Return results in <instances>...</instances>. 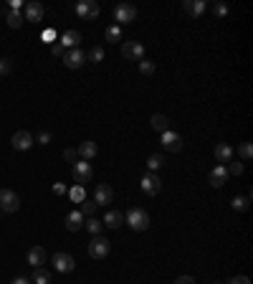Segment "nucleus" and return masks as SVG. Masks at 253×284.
<instances>
[{
    "instance_id": "nucleus-1",
    "label": "nucleus",
    "mask_w": 253,
    "mask_h": 284,
    "mask_svg": "<svg viewBox=\"0 0 253 284\" xmlns=\"http://www.w3.org/2000/svg\"><path fill=\"white\" fill-rule=\"evenodd\" d=\"M124 221L134 231H147V228H149V213L142 211V208H129Z\"/></svg>"
},
{
    "instance_id": "nucleus-2",
    "label": "nucleus",
    "mask_w": 253,
    "mask_h": 284,
    "mask_svg": "<svg viewBox=\"0 0 253 284\" xmlns=\"http://www.w3.org/2000/svg\"><path fill=\"white\" fill-rule=\"evenodd\" d=\"M109 251H112V241H109V239L94 236V239L89 241V256H91V259H104Z\"/></svg>"
},
{
    "instance_id": "nucleus-3",
    "label": "nucleus",
    "mask_w": 253,
    "mask_h": 284,
    "mask_svg": "<svg viewBox=\"0 0 253 284\" xmlns=\"http://www.w3.org/2000/svg\"><path fill=\"white\" fill-rule=\"evenodd\" d=\"M18 208H20V198H18V193L10 191V188H3V191H0V211L3 213H15Z\"/></svg>"
},
{
    "instance_id": "nucleus-4",
    "label": "nucleus",
    "mask_w": 253,
    "mask_h": 284,
    "mask_svg": "<svg viewBox=\"0 0 253 284\" xmlns=\"http://www.w3.org/2000/svg\"><path fill=\"white\" fill-rule=\"evenodd\" d=\"M99 13H102V8H99L94 0H81V3H76V15L84 18V20H96Z\"/></svg>"
},
{
    "instance_id": "nucleus-5",
    "label": "nucleus",
    "mask_w": 253,
    "mask_h": 284,
    "mask_svg": "<svg viewBox=\"0 0 253 284\" xmlns=\"http://www.w3.org/2000/svg\"><path fill=\"white\" fill-rule=\"evenodd\" d=\"M73 180H76V183H91V180H94V168H91V162H86V160L73 162Z\"/></svg>"
},
{
    "instance_id": "nucleus-6",
    "label": "nucleus",
    "mask_w": 253,
    "mask_h": 284,
    "mask_svg": "<svg viewBox=\"0 0 253 284\" xmlns=\"http://www.w3.org/2000/svg\"><path fill=\"white\" fill-rule=\"evenodd\" d=\"M139 185H142V191H144L147 196H157L160 188H162V180H160L157 173H144L142 180H139Z\"/></svg>"
},
{
    "instance_id": "nucleus-7",
    "label": "nucleus",
    "mask_w": 253,
    "mask_h": 284,
    "mask_svg": "<svg viewBox=\"0 0 253 284\" xmlns=\"http://www.w3.org/2000/svg\"><path fill=\"white\" fill-rule=\"evenodd\" d=\"M114 20L117 23H132V20H137V8L132 3H119L114 8Z\"/></svg>"
},
{
    "instance_id": "nucleus-8",
    "label": "nucleus",
    "mask_w": 253,
    "mask_h": 284,
    "mask_svg": "<svg viewBox=\"0 0 253 284\" xmlns=\"http://www.w3.org/2000/svg\"><path fill=\"white\" fill-rule=\"evenodd\" d=\"M54 267H56V272H61V274H71L73 269H76V259L71 256V254H54Z\"/></svg>"
},
{
    "instance_id": "nucleus-9",
    "label": "nucleus",
    "mask_w": 253,
    "mask_h": 284,
    "mask_svg": "<svg viewBox=\"0 0 253 284\" xmlns=\"http://www.w3.org/2000/svg\"><path fill=\"white\" fill-rule=\"evenodd\" d=\"M122 56L129 59V61H142L144 59V46L139 41H127L122 46Z\"/></svg>"
},
{
    "instance_id": "nucleus-10",
    "label": "nucleus",
    "mask_w": 253,
    "mask_h": 284,
    "mask_svg": "<svg viewBox=\"0 0 253 284\" xmlns=\"http://www.w3.org/2000/svg\"><path fill=\"white\" fill-rule=\"evenodd\" d=\"M94 203H96V206H109V203H114V191H112V185H107V183L96 185V191H94Z\"/></svg>"
},
{
    "instance_id": "nucleus-11",
    "label": "nucleus",
    "mask_w": 253,
    "mask_h": 284,
    "mask_svg": "<svg viewBox=\"0 0 253 284\" xmlns=\"http://www.w3.org/2000/svg\"><path fill=\"white\" fill-rule=\"evenodd\" d=\"M43 13H46V8H43L41 3L31 0V3H26V15H23V20H31V23H41V20H43Z\"/></svg>"
},
{
    "instance_id": "nucleus-12",
    "label": "nucleus",
    "mask_w": 253,
    "mask_h": 284,
    "mask_svg": "<svg viewBox=\"0 0 253 284\" xmlns=\"http://www.w3.org/2000/svg\"><path fill=\"white\" fill-rule=\"evenodd\" d=\"M84 61H86V54H84L81 49H68V51L63 54V64H66L68 69H79V66H84Z\"/></svg>"
},
{
    "instance_id": "nucleus-13",
    "label": "nucleus",
    "mask_w": 253,
    "mask_h": 284,
    "mask_svg": "<svg viewBox=\"0 0 253 284\" xmlns=\"http://www.w3.org/2000/svg\"><path fill=\"white\" fill-rule=\"evenodd\" d=\"M13 147H15V150H18V152H26V150H31V147H33V135H31V132H26V130H20V132H15V135H13Z\"/></svg>"
},
{
    "instance_id": "nucleus-14",
    "label": "nucleus",
    "mask_w": 253,
    "mask_h": 284,
    "mask_svg": "<svg viewBox=\"0 0 253 284\" xmlns=\"http://www.w3.org/2000/svg\"><path fill=\"white\" fill-rule=\"evenodd\" d=\"M162 147L170 150V152H180V150H183V137H180L178 132L167 130V132H162Z\"/></svg>"
},
{
    "instance_id": "nucleus-15",
    "label": "nucleus",
    "mask_w": 253,
    "mask_h": 284,
    "mask_svg": "<svg viewBox=\"0 0 253 284\" xmlns=\"http://www.w3.org/2000/svg\"><path fill=\"white\" fill-rule=\"evenodd\" d=\"M208 183H210L213 188H223V185L228 183V173H225V168H223V165L213 168V170L208 173Z\"/></svg>"
},
{
    "instance_id": "nucleus-16",
    "label": "nucleus",
    "mask_w": 253,
    "mask_h": 284,
    "mask_svg": "<svg viewBox=\"0 0 253 284\" xmlns=\"http://www.w3.org/2000/svg\"><path fill=\"white\" fill-rule=\"evenodd\" d=\"M76 152H79V157H81V160H86V162H89V160H94V157H96L99 147H96V142L84 140L81 145H79V150H76Z\"/></svg>"
},
{
    "instance_id": "nucleus-17",
    "label": "nucleus",
    "mask_w": 253,
    "mask_h": 284,
    "mask_svg": "<svg viewBox=\"0 0 253 284\" xmlns=\"http://www.w3.org/2000/svg\"><path fill=\"white\" fill-rule=\"evenodd\" d=\"M28 264H31L33 269L43 267V264H46V249H43V246H33V249L28 251Z\"/></svg>"
},
{
    "instance_id": "nucleus-18",
    "label": "nucleus",
    "mask_w": 253,
    "mask_h": 284,
    "mask_svg": "<svg viewBox=\"0 0 253 284\" xmlns=\"http://www.w3.org/2000/svg\"><path fill=\"white\" fill-rule=\"evenodd\" d=\"M79 41H81V33H79V31H63V36H61L59 43L68 51V49H79Z\"/></svg>"
},
{
    "instance_id": "nucleus-19",
    "label": "nucleus",
    "mask_w": 253,
    "mask_h": 284,
    "mask_svg": "<svg viewBox=\"0 0 253 284\" xmlns=\"http://www.w3.org/2000/svg\"><path fill=\"white\" fill-rule=\"evenodd\" d=\"M215 160H218V162H231V160H233V147H231L228 142L215 145Z\"/></svg>"
},
{
    "instance_id": "nucleus-20",
    "label": "nucleus",
    "mask_w": 253,
    "mask_h": 284,
    "mask_svg": "<svg viewBox=\"0 0 253 284\" xmlns=\"http://www.w3.org/2000/svg\"><path fill=\"white\" fill-rule=\"evenodd\" d=\"M183 8H185V13H188V15L197 18V15H203V13H205V8H208V5H205L203 0H185V3H183Z\"/></svg>"
},
{
    "instance_id": "nucleus-21",
    "label": "nucleus",
    "mask_w": 253,
    "mask_h": 284,
    "mask_svg": "<svg viewBox=\"0 0 253 284\" xmlns=\"http://www.w3.org/2000/svg\"><path fill=\"white\" fill-rule=\"evenodd\" d=\"M66 228L68 231H79V228H84V216L81 211H71L66 216Z\"/></svg>"
},
{
    "instance_id": "nucleus-22",
    "label": "nucleus",
    "mask_w": 253,
    "mask_h": 284,
    "mask_svg": "<svg viewBox=\"0 0 253 284\" xmlns=\"http://www.w3.org/2000/svg\"><path fill=\"white\" fill-rule=\"evenodd\" d=\"M149 125H152V130H155V132H160V135L170 130V120H167L165 114H152Z\"/></svg>"
},
{
    "instance_id": "nucleus-23",
    "label": "nucleus",
    "mask_w": 253,
    "mask_h": 284,
    "mask_svg": "<svg viewBox=\"0 0 253 284\" xmlns=\"http://www.w3.org/2000/svg\"><path fill=\"white\" fill-rule=\"evenodd\" d=\"M104 226H109V228H119V226H124V216L119 211H107L104 216Z\"/></svg>"
},
{
    "instance_id": "nucleus-24",
    "label": "nucleus",
    "mask_w": 253,
    "mask_h": 284,
    "mask_svg": "<svg viewBox=\"0 0 253 284\" xmlns=\"http://www.w3.org/2000/svg\"><path fill=\"white\" fill-rule=\"evenodd\" d=\"M31 284H51V272H46L43 267L33 269V277H31Z\"/></svg>"
},
{
    "instance_id": "nucleus-25",
    "label": "nucleus",
    "mask_w": 253,
    "mask_h": 284,
    "mask_svg": "<svg viewBox=\"0 0 253 284\" xmlns=\"http://www.w3.org/2000/svg\"><path fill=\"white\" fill-rule=\"evenodd\" d=\"M8 26L10 28H20L23 26V15L18 8H8Z\"/></svg>"
},
{
    "instance_id": "nucleus-26",
    "label": "nucleus",
    "mask_w": 253,
    "mask_h": 284,
    "mask_svg": "<svg viewBox=\"0 0 253 284\" xmlns=\"http://www.w3.org/2000/svg\"><path fill=\"white\" fill-rule=\"evenodd\" d=\"M162 165H165V157H162V155H149V157H147V168H149L147 173H157Z\"/></svg>"
},
{
    "instance_id": "nucleus-27",
    "label": "nucleus",
    "mask_w": 253,
    "mask_h": 284,
    "mask_svg": "<svg viewBox=\"0 0 253 284\" xmlns=\"http://www.w3.org/2000/svg\"><path fill=\"white\" fill-rule=\"evenodd\" d=\"M84 228H86L91 236H102V228H104V223H102V221H96V218H89V221L84 223Z\"/></svg>"
},
{
    "instance_id": "nucleus-28",
    "label": "nucleus",
    "mask_w": 253,
    "mask_h": 284,
    "mask_svg": "<svg viewBox=\"0 0 253 284\" xmlns=\"http://www.w3.org/2000/svg\"><path fill=\"white\" fill-rule=\"evenodd\" d=\"M104 36H107L109 43H117V41H122V28H119V26H109V28L104 31Z\"/></svg>"
},
{
    "instance_id": "nucleus-29",
    "label": "nucleus",
    "mask_w": 253,
    "mask_h": 284,
    "mask_svg": "<svg viewBox=\"0 0 253 284\" xmlns=\"http://www.w3.org/2000/svg\"><path fill=\"white\" fill-rule=\"evenodd\" d=\"M231 206H233L236 211H248V206H251V198H248V196H243V198H238V196H236Z\"/></svg>"
},
{
    "instance_id": "nucleus-30",
    "label": "nucleus",
    "mask_w": 253,
    "mask_h": 284,
    "mask_svg": "<svg viewBox=\"0 0 253 284\" xmlns=\"http://www.w3.org/2000/svg\"><path fill=\"white\" fill-rule=\"evenodd\" d=\"M84 196H86V193H84V188H81V185H73V188L68 191V198H71L73 203H81V201H84Z\"/></svg>"
},
{
    "instance_id": "nucleus-31",
    "label": "nucleus",
    "mask_w": 253,
    "mask_h": 284,
    "mask_svg": "<svg viewBox=\"0 0 253 284\" xmlns=\"http://www.w3.org/2000/svg\"><path fill=\"white\" fill-rule=\"evenodd\" d=\"M86 59H89L91 64H99V61L104 59V49H99V46H94V49L89 51V56H86Z\"/></svg>"
},
{
    "instance_id": "nucleus-32",
    "label": "nucleus",
    "mask_w": 253,
    "mask_h": 284,
    "mask_svg": "<svg viewBox=\"0 0 253 284\" xmlns=\"http://www.w3.org/2000/svg\"><path fill=\"white\" fill-rule=\"evenodd\" d=\"M210 10H213L218 18H225V15H228V5H225V3H213Z\"/></svg>"
},
{
    "instance_id": "nucleus-33",
    "label": "nucleus",
    "mask_w": 253,
    "mask_h": 284,
    "mask_svg": "<svg viewBox=\"0 0 253 284\" xmlns=\"http://www.w3.org/2000/svg\"><path fill=\"white\" fill-rule=\"evenodd\" d=\"M81 203H84V206H81V216H89V218H91V216L96 213V203H94V201H81Z\"/></svg>"
},
{
    "instance_id": "nucleus-34",
    "label": "nucleus",
    "mask_w": 253,
    "mask_h": 284,
    "mask_svg": "<svg viewBox=\"0 0 253 284\" xmlns=\"http://www.w3.org/2000/svg\"><path fill=\"white\" fill-rule=\"evenodd\" d=\"M238 152H241V157H243V160H251V157H253V145H251V142H243V145L238 147Z\"/></svg>"
},
{
    "instance_id": "nucleus-35",
    "label": "nucleus",
    "mask_w": 253,
    "mask_h": 284,
    "mask_svg": "<svg viewBox=\"0 0 253 284\" xmlns=\"http://www.w3.org/2000/svg\"><path fill=\"white\" fill-rule=\"evenodd\" d=\"M155 69H157V66H155L152 61H144V59L139 61V71H142L144 76H152V74H155Z\"/></svg>"
},
{
    "instance_id": "nucleus-36",
    "label": "nucleus",
    "mask_w": 253,
    "mask_h": 284,
    "mask_svg": "<svg viewBox=\"0 0 253 284\" xmlns=\"http://www.w3.org/2000/svg\"><path fill=\"white\" fill-rule=\"evenodd\" d=\"M225 173H228V175H241V173H243V162H231V165L225 168Z\"/></svg>"
},
{
    "instance_id": "nucleus-37",
    "label": "nucleus",
    "mask_w": 253,
    "mask_h": 284,
    "mask_svg": "<svg viewBox=\"0 0 253 284\" xmlns=\"http://www.w3.org/2000/svg\"><path fill=\"white\" fill-rule=\"evenodd\" d=\"M13 71V61L10 59H0V76H8Z\"/></svg>"
},
{
    "instance_id": "nucleus-38",
    "label": "nucleus",
    "mask_w": 253,
    "mask_h": 284,
    "mask_svg": "<svg viewBox=\"0 0 253 284\" xmlns=\"http://www.w3.org/2000/svg\"><path fill=\"white\" fill-rule=\"evenodd\" d=\"M63 157H66L68 162H76V157H79V152H76L73 147H68V150H63Z\"/></svg>"
},
{
    "instance_id": "nucleus-39",
    "label": "nucleus",
    "mask_w": 253,
    "mask_h": 284,
    "mask_svg": "<svg viewBox=\"0 0 253 284\" xmlns=\"http://www.w3.org/2000/svg\"><path fill=\"white\" fill-rule=\"evenodd\" d=\"M51 54H54V56H63V54H66V49H63L61 43H54V46H51Z\"/></svg>"
},
{
    "instance_id": "nucleus-40",
    "label": "nucleus",
    "mask_w": 253,
    "mask_h": 284,
    "mask_svg": "<svg viewBox=\"0 0 253 284\" xmlns=\"http://www.w3.org/2000/svg\"><path fill=\"white\" fill-rule=\"evenodd\" d=\"M51 142V132H38V145H48Z\"/></svg>"
},
{
    "instance_id": "nucleus-41",
    "label": "nucleus",
    "mask_w": 253,
    "mask_h": 284,
    "mask_svg": "<svg viewBox=\"0 0 253 284\" xmlns=\"http://www.w3.org/2000/svg\"><path fill=\"white\" fill-rule=\"evenodd\" d=\"M54 193H56V196H66L68 191H66V185H61V183H56V185H54Z\"/></svg>"
},
{
    "instance_id": "nucleus-42",
    "label": "nucleus",
    "mask_w": 253,
    "mask_h": 284,
    "mask_svg": "<svg viewBox=\"0 0 253 284\" xmlns=\"http://www.w3.org/2000/svg\"><path fill=\"white\" fill-rule=\"evenodd\" d=\"M228 284H251V279H248V277H233Z\"/></svg>"
},
{
    "instance_id": "nucleus-43",
    "label": "nucleus",
    "mask_w": 253,
    "mask_h": 284,
    "mask_svg": "<svg viewBox=\"0 0 253 284\" xmlns=\"http://www.w3.org/2000/svg\"><path fill=\"white\" fill-rule=\"evenodd\" d=\"M175 284H195V279L185 274V277H178V282H175Z\"/></svg>"
},
{
    "instance_id": "nucleus-44",
    "label": "nucleus",
    "mask_w": 253,
    "mask_h": 284,
    "mask_svg": "<svg viewBox=\"0 0 253 284\" xmlns=\"http://www.w3.org/2000/svg\"><path fill=\"white\" fill-rule=\"evenodd\" d=\"M10 284H31V279H26V277H15Z\"/></svg>"
},
{
    "instance_id": "nucleus-45",
    "label": "nucleus",
    "mask_w": 253,
    "mask_h": 284,
    "mask_svg": "<svg viewBox=\"0 0 253 284\" xmlns=\"http://www.w3.org/2000/svg\"><path fill=\"white\" fill-rule=\"evenodd\" d=\"M215 284H225V282H215Z\"/></svg>"
}]
</instances>
